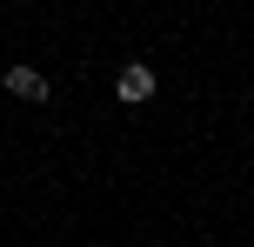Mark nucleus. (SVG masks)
Listing matches in <instances>:
<instances>
[{"label": "nucleus", "mask_w": 254, "mask_h": 247, "mask_svg": "<svg viewBox=\"0 0 254 247\" xmlns=\"http://www.w3.org/2000/svg\"><path fill=\"white\" fill-rule=\"evenodd\" d=\"M147 94H154V74L147 67H127L121 74V100H147Z\"/></svg>", "instance_id": "obj_2"}, {"label": "nucleus", "mask_w": 254, "mask_h": 247, "mask_svg": "<svg viewBox=\"0 0 254 247\" xmlns=\"http://www.w3.org/2000/svg\"><path fill=\"white\" fill-rule=\"evenodd\" d=\"M7 87L20 94V100H40V94H47V80H40L34 67H13V74H7Z\"/></svg>", "instance_id": "obj_1"}]
</instances>
